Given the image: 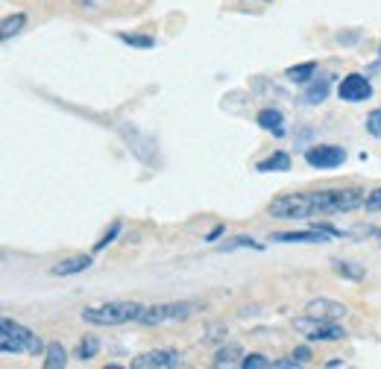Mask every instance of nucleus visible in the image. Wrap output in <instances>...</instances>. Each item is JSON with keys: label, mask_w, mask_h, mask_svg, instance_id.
<instances>
[{"label": "nucleus", "mask_w": 381, "mask_h": 369, "mask_svg": "<svg viewBox=\"0 0 381 369\" xmlns=\"http://www.w3.org/2000/svg\"><path fill=\"white\" fill-rule=\"evenodd\" d=\"M0 349H4V355L23 352V355H36L38 358L47 346L41 343V337L33 334L27 326H21V323H15V319L4 316L0 319Z\"/></svg>", "instance_id": "1"}, {"label": "nucleus", "mask_w": 381, "mask_h": 369, "mask_svg": "<svg viewBox=\"0 0 381 369\" xmlns=\"http://www.w3.org/2000/svg\"><path fill=\"white\" fill-rule=\"evenodd\" d=\"M144 314V305L141 302H106L97 308H82V323L88 326H127L135 323Z\"/></svg>", "instance_id": "2"}, {"label": "nucleus", "mask_w": 381, "mask_h": 369, "mask_svg": "<svg viewBox=\"0 0 381 369\" xmlns=\"http://www.w3.org/2000/svg\"><path fill=\"white\" fill-rule=\"evenodd\" d=\"M317 214H349L355 208H364L367 196L355 188H335V191H311Z\"/></svg>", "instance_id": "3"}, {"label": "nucleus", "mask_w": 381, "mask_h": 369, "mask_svg": "<svg viewBox=\"0 0 381 369\" xmlns=\"http://www.w3.org/2000/svg\"><path fill=\"white\" fill-rule=\"evenodd\" d=\"M267 211L270 217H279V220H308L317 214V205L311 193H284V196H276L267 205Z\"/></svg>", "instance_id": "4"}, {"label": "nucleus", "mask_w": 381, "mask_h": 369, "mask_svg": "<svg viewBox=\"0 0 381 369\" xmlns=\"http://www.w3.org/2000/svg\"><path fill=\"white\" fill-rule=\"evenodd\" d=\"M294 328L308 340V343H335V340H343L346 331L335 323V319H320V316H296L294 319Z\"/></svg>", "instance_id": "5"}, {"label": "nucleus", "mask_w": 381, "mask_h": 369, "mask_svg": "<svg viewBox=\"0 0 381 369\" xmlns=\"http://www.w3.org/2000/svg\"><path fill=\"white\" fill-rule=\"evenodd\" d=\"M200 311L197 302H161V305H150L144 308L138 323L141 326H164V323H182V319L194 316Z\"/></svg>", "instance_id": "6"}, {"label": "nucleus", "mask_w": 381, "mask_h": 369, "mask_svg": "<svg viewBox=\"0 0 381 369\" xmlns=\"http://www.w3.org/2000/svg\"><path fill=\"white\" fill-rule=\"evenodd\" d=\"M129 366L132 369H179V366H185V355L173 352V349H153V352L132 358Z\"/></svg>", "instance_id": "7"}, {"label": "nucleus", "mask_w": 381, "mask_h": 369, "mask_svg": "<svg viewBox=\"0 0 381 369\" xmlns=\"http://www.w3.org/2000/svg\"><path fill=\"white\" fill-rule=\"evenodd\" d=\"M305 161L314 170H331L346 161V150L335 144H317V146H308L305 150Z\"/></svg>", "instance_id": "8"}, {"label": "nucleus", "mask_w": 381, "mask_h": 369, "mask_svg": "<svg viewBox=\"0 0 381 369\" xmlns=\"http://www.w3.org/2000/svg\"><path fill=\"white\" fill-rule=\"evenodd\" d=\"M338 94L343 103H364L372 97V82L364 77V73H346L338 85Z\"/></svg>", "instance_id": "9"}, {"label": "nucleus", "mask_w": 381, "mask_h": 369, "mask_svg": "<svg viewBox=\"0 0 381 369\" xmlns=\"http://www.w3.org/2000/svg\"><path fill=\"white\" fill-rule=\"evenodd\" d=\"M117 132H121V135H124V141L129 144L132 156H138L141 161H147V164L156 159V141H153L150 135H144L141 129L129 127V123H121V127H117Z\"/></svg>", "instance_id": "10"}, {"label": "nucleus", "mask_w": 381, "mask_h": 369, "mask_svg": "<svg viewBox=\"0 0 381 369\" xmlns=\"http://www.w3.org/2000/svg\"><path fill=\"white\" fill-rule=\"evenodd\" d=\"M305 314H311V316H320V319H346L349 316V308L343 302H335V299H311L305 305Z\"/></svg>", "instance_id": "11"}, {"label": "nucleus", "mask_w": 381, "mask_h": 369, "mask_svg": "<svg viewBox=\"0 0 381 369\" xmlns=\"http://www.w3.org/2000/svg\"><path fill=\"white\" fill-rule=\"evenodd\" d=\"M270 240H276V243H326L328 235L323 229H314L311 226V229H305V232H273Z\"/></svg>", "instance_id": "12"}, {"label": "nucleus", "mask_w": 381, "mask_h": 369, "mask_svg": "<svg viewBox=\"0 0 381 369\" xmlns=\"http://www.w3.org/2000/svg\"><path fill=\"white\" fill-rule=\"evenodd\" d=\"M255 123L264 132H273L276 138H281L284 135V114L279 112V109H261L258 114H255Z\"/></svg>", "instance_id": "13"}, {"label": "nucleus", "mask_w": 381, "mask_h": 369, "mask_svg": "<svg viewBox=\"0 0 381 369\" xmlns=\"http://www.w3.org/2000/svg\"><path fill=\"white\" fill-rule=\"evenodd\" d=\"M328 91H331V77H326V73H320V77H317L314 82H308V88H305V97H302V100H305L308 106H320V103H326Z\"/></svg>", "instance_id": "14"}, {"label": "nucleus", "mask_w": 381, "mask_h": 369, "mask_svg": "<svg viewBox=\"0 0 381 369\" xmlns=\"http://www.w3.org/2000/svg\"><path fill=\"white\" fill-rule=\"evenodd\" d=\"M91 264H94L91 255H74V258L59 261V264L50 269V273H53V276H77V273H85Z\"/></svg>", "instance_id": "15"}, {"label": "nucleus", "mask_w": 381, "mask_h": 369, "mask_svg": "<svg viewBox=\"0 0 381 369\" xmlns=\"http://www.w3.org/2000/svg\"><path fill=\"white\" fill-rule=\"evenodd\" d=\"M241 360H244V349L237 346V343H226V346H220L218 349V355H214V360H211V366H218V369H229V366H241Z\"/></svg>", "instance_id": "16"}, {"label": "nucleus", "mask_w": 381, "mask_h": 369, "mask_svg": "<svg viewBox=\"0 0 381 369\" xmlns=\"http://www.w3.org/2000/svg\"><path fill=\"white\" fill-rule=\"evenodd\" d=\"M255 170H258V173H284V170H291V156L284 150H276L264 161H258Z\"/></svg>", "instance_id": "17"}, {"label": "nucleus", "mask_w": 381, "mask_h": 369, "mask_svg": "<svg viewBox=\"0 0 381 369\" xmlns=\"http://www.w3.org/2000/svg\"><path fill=\"white\" fill-rule=\"evenodd\" d=\"M317 77V62H299L294 68L284 70V80L288 82H296V85H308Z\"/></svg>", "instance_id": "18"}, {"label": "nucleus", "mask_w": 381, "mask_h": 369, "mask_svg": "<svg viewBox=\"0 0 381 369\" xmlns=\"http://www.w3.org/2000/svg\"><path fill=\"white\" fill-rule=\"evenodd\" d=\"M331 267H335V273H338L340 279H349V282H364V279H367V269L358 267V264H352V261L335 258V261H331Z\"/></svg>", "instance_id": "19"}, {"label": "nucleus", "mask_w": 381, "mask_h": 369, "mask_svg": "<svg viewBox=\"0 0 381 369\" xmlns=\"http://www.w3.org/2000/svg\"><path fill=\"white\" fill-rule=\"evenodd\" d=\"M44 366L47 369H65L68 366V352L62 349V343H47V349H44Z\"/></svg>", "instance_id": "20"}, {"label": "nucleus", "mask_w": 381, "mask_h": 369, "mask_svg": "<svg viewBox=\"0 0 381 369\" xmlns=\"http://www.w3.org/2000/svg\"><path fill=\"white\" fill-rule=\"evenodd\" d=\"M23 23H27V15H23V12H15V15L4 18V23H0V38L9 41L12 36H18L23 30Z\"/></svg>", "instance_id": "21"}, {"label": "nucleus", "mask_w": 381, "mask_h": 369, "mask_svg": "<svg viewBox=\"0 0 381 369\" xmlns=\"http://www.w3.org/2000/svg\"><path fill=\"white\" fill-rule=\"evenodd\" d=\"M220 250H223V252H232V250H255V252H261V250H264V243L255 240V237H249V235H237V237L226 240Z\"/></svg>", "instance_id": "22"}, {"label": "nucleus", "mask_w": 381, "mask_h": 369, "mask_svg": "<svg viewBox=\"0 0 381 369\" xmlns=\"http://www.w3.org/2000/svg\"><path fill=\"white\" fill-rule=\"evenodd\" d=\"M117 41H124L129 47H141V50H153L156 47L153 36H138V33H117Z\"/></svg>", "instance_id": "23"}, {"label": "nucleus", "mask_w": 381, "mask_h": 369, "mask_svg": "<svg viewBox=\"0 0 381 369\" xmlns=\"http://www.w3.org/2000/svg\"><path fill=\"white\" fill-rule=\"evenodd\" d=\"M97 352H100V340H97V337H85V340L80 343V349H77V358L85 363V360H91V358H97Z\"/></svg>", "instance_id": "24"}, {"label": "nucleus", "mask_w": 381, "mask_h": 369, "mask_svg": "<svg viewBox=\"0 0 381 369\" xmlns=\"http://www.w3.org/2000/svg\"><path fill=\"white\" fill-rule=\"evenodd\" d=\"M273 366V360L270 358H264V355H244V360H241V369H270Z\"/></svg>", "instance_id": "25"}, {"label": "nucleus", "mask_w": 381, "mask_h": 369, "mask_svg": "<svg viewBox=\"0 0 381 369\" xmlns=\"http://www.w3.org/2000/svg\"><path fill=\"white\" fill-rule=\"evenodd\" d=\"M364 129L372 135V138H381V109H372L364 120Z\"/></svg>", "instance_id": "26"}, {"label": "nucleus", "mask_w": 381, "mask_h": 369, "mask_svg": "<svg viewBox=\"0 0 381 369\" xmlns=\"http://www.w3.org/2000/svg\"><path fill=\"white\" fill-rule=\"evenodd\" d=\"M226 326H220V323H214V326H208L205 328V337H203V343H226Z\"/></svg>", "instance_id": "27"}, {"label": "nucleus", "mask_w": 381, "mask_h": 369, "mask_svg": "<svg viewBox=\"0 0 381 369\" xmlns=\"http://www.w3.org/2000/svg\"><path fill=\"white\" fill-rule=\"evenodd\" d=\"M117 235H121V223H112V229H109V232H106L97 243H94V252H103L109 243H114V240H117Z\"/></svg>", "instance_id": "28"}, {"label": "nucleus", "mask_w": 381, "mask_h": 369, "mask_svg": "<svg viewBox=\"0 0 381 369\" xmlns=\"http://www.w3.org/2000/svg\"><path fill=\"white\" fill-rule=\"evenodd\" d=\"M364 208H367V211H381V188H375V191L367 193Z\"/></svg>", "instance_id": "29"}, {"label": "nucleus", "mask_w": 381, "mask_h": 369, "mask_svg": "<svg viewBox=\"0 0 381 369\" xmlns=\"http://www.w3.org/2000/svg\"><path fill=\"white\" fill-rule=\"evenodd\" d=\"M223 232H226V226H223V223H218V226H214V229L205 235V243H218V240L223 237Z\"/></svg>", "instance_id": "30"}, {"label": "nucleus", "mask_w": 381, "mask_h": 369, "mask_svg": "<svg viewBox=\"0 0 381 369\" xmlns=\"http://www.w3.org/2000/svg\"><path fill=\"white\" fill-rule=\"evenodd\" d=\"M291 358H296V360H299V363L305 366L308 360H311V349H308V346H299V349H296V352H294Z\"/></svg>", "instance_id": "31"}, {"label": "nucleus", "mask_w": 381, "mask_h": 369, "mask_svg": "<svg viewBox=\"0 0 381 369\" xmlns=\"http://www.w3.org/2000/svg\"><path fill=\"white\" fill-rule=\"evenodd\" d=\"M338 41H343V44H355V41H358V33H352V36H338Z\"/></svg>", "instance_id": "32"}, {"label": "nucleus", "mask_w": 381, "mask_h": 369, "mask_svg": "<svg viewBox=\"0 0 381 369\" xmlns=\"http://www.w3.org/2000/svg\"><path fill=\"white\" fill-rule=\"evenodd\" d=\"M267 4H270V0H267Z\"/></svg>", "instance_id": "33"}, {"label": "nucleus", "mask_w": 381, "mask_h": 369, "mask_svg": "<svg viewBox=\"0 0 381 369\" xmlns=\"http://www.w3.org/2000/svg\"><path fill=\"white\" fill-rule=\"evenodd\" d=\"M378 53H381V50H378Z\"/></svg>", "instance_id": "34"}]
</instances>
